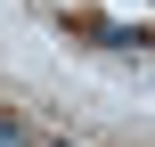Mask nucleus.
<instances>
[{
  "label": "nucleus",
  "instance_id": "f257e3e1",
  "mask_svg": "<svg viewBox=\"0 0 155 147\" xmlns=\"http://www.w3.org/2000/svg\"><path fill=\"white\" fill-rule=\"evenodd\" d=\"M0 147H33L25 139V115H8V106H0Z\"/></svg>",
  "mask_w": 155,
  "mask_h": 147
},
{
  "label": "nucleus",
  "instance_id": "f03ea898",
  "mask_svg": "<svg viewBox=\"0 0 155 147\" xmlns=\"http://www.w3.org/2000/svg\"><path fill=\"white\" fill-rule=\"evenodd\" d=\"M49 147H74V139H49Z\"/></svg>",
  "mask_w": 155,
  "mask_h": 147
}]
</instances>
